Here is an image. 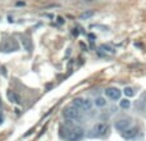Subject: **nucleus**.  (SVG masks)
<instances>
[{"label":"nucleus","mask_w":146,"mask_h":141,"mask_svg":"<svg viewBox=\"0 0 146 141\" xmlns=\"http://www.w3.org/2000/svg\"><path fill=\"white\" fill-rule=\"evenodd\" d=\"M109 131H110V127H109V124L106 123H98L94 126L92 128V134H91V136L92 137H105L106 135L109 134Z\"/></svg>","instance_id":"f257e3e1"},{"label":"nucleus","mask_w":146,"mask_h":141,"mask_svg":"<svg viewBox=\"0 0 146 141\" xmlns=\"http://www.w3.org/2000/svg\"><path fill=\"white\" fill-rule=\"evenodd\" d=\"M64 114V118L67 119V121H78V119L81 118V114H80V109H77L76 106H67L66 109H64L63 112Z\"/></svg>","instance_id":"f03ea898"},{"label":"nucleus","mask_w":146,"mask_h":141,"mask_svg":"<svg viewBox=\"0 0 146 141\" xmlns=\"http://www.w3.org/2000/svg\"><path fill=\"white\" fill-rule=\"evenodd\" d=\"M73 106H76V108L80 109V110L87 112V110H91V108H92V103H91V100H88V99L76 98L74 100H73Z\"/></svg>","instance_id":"7ed1b4c3"},{"label":"nucleus","mask_w":146,"mask_h":141,"mask_svg":"<svg viewBox=\"0 0 146 141\" xmlns=\"http://www.w3.org/2000/svg\"><path fill=\"white\" fill-rule=\"evenodd\" d=\"M85 136V130L81 128V127H74L69 131L68 136H67V140L68 141H80L82 137Z\"/></svg>","instance_id":"20e7f679"},{"label":"nucleus","mask_w":146,"mask_h":141,"mask_svg":"<svg viewBox=\"0 0 146 141\" xmlns=\"http://www.w3.org/2000/svg\"><path fill=\"white\" fill-rule=\"evenodd\" d=\"M131 123L132 119L128 118V117H124V118H119L118 121L115 122V128L118 130L119 132H124L128 128H131Z\"/></svg>","instance_id":"39448f33"},{"label":"nucleus","mask_w":146,"mask_h":141,"mask_svg":"<svg viewBox=\"0 0 146 141\" xmlns=\"http://www.w3.org/2000/svg\"><path fill=\"white\" fill-rule=\"evenodd\" d=\"M121 90L117 87H108L105 90V95L108 96L110 100H119L121 99Z\"/></svg>","instance_id":"423d86ee"},{"label":"nucleus","mask_w":146,"mask_h":141,"mask_svg":"<svg viewBox=\"0 0 146 141\" xmlns=\"http://www.w3.org/2000/svg\"><path fill=\"white\" fill-rule=\"evenodd\" d=\"M139 132H140V130L137 128V127H132V128H128L127 131L122 132V136L127 140H131V139H133V137H136L137 135H139Z\"/></svg>","instance_id":"0eeeda50"},{"label":"nucleus","mask_w":146,"mask_h":141,"mask_svg":"<svg viewBox=\"0 0 146 141\" xmlns=\"http://www.w3.org/2000/svg\"><path fill=\"white\" fill-rule=\"evenodd\" d=\"M7 98H8V100H9L10 103H13V104H19L21 103L19 95H18L17 92H14V91H12V90L7 91Z\"/></svg>","instance_id":"6e6552de"},{"label":"nucleus","mask_w":146,"mask_h":141,"mask_svg":"<svg viewBox=\"0 0 146 141\" xmlns=\"http://www.w3.org/2000/svg\"><path fill=\"white\" fill-rule=\"evenodd\" d=\"M95 105L99 106V108H103V106L106 105V100L104 98H96L95 100Z\"/></svg>","instance_id":"1a4fd4ad"},{"label":"nucleus","mask_w":146,"mask_h":141,"mask_svg":"<svg viewBox=\"0 0 146 141\" xmlns=\"http://www.w3.org/2000/svg\"><path fill=\"white\" fill-rule=\"evenodd\" d=\"M119 105H121V108H123V109H128L129 106H131V101L127 100V99H123V100H121Z\"/></svg>","instance_id":"9d476101"},{"label":"nucleus","mask_w":146,"mask_h":141,"mask_svg":"<svg viewBox=\"0 0 146 141\" xmlns=\"http://www.w3.org/2000/svg\"><path fill=\"white\" fill-rule=\"evenodd\" d=\"M123 92H124V95L128 96V98H131V96L135 95V91H133V88H132V87H126Z\"/></svg>","instance_id":"9b49d317"},{"label":"nucleus","mask_w":146,"mask_h":141,"mask_svg":"<svg viewBox=\"0 0 146 141\" xmlns=\"http://www.w3.org/2000/svg\"><path fill=\"white\" fill-rule=\"evenodd\" d=\"M100 49H101V50H105V51H108V53H114V49L111 48L110 45H106V44H104V45H101V46H100Z\"/></svg>","instance_id":"f8f14e48"},{"label":"nucleus","mask_w":146,"mask_h":141,"mask_svg":"<svg viewBox=\"0 0 146 141\" xmlns=\"http://www.w3.org/2000/svg\"><path fill=\"white\" fill-rule=\"evenodd\" d=\"M91 15H94V12H86V13H83V14H81L80 18L81 19H86V18L91 17Z\"/></svg>","instance_id":"ddd939ff"},{"label":"nucleus","mask_w":146,"mask_h":141,"mask_svg":"<svg viewBox=\"0 0 146 141\" xmlns=\"http://www.w3.org/2000/svg\"><path fill=\"white\" fill-rule=\"evenodd\" d=\"M1 122H3V119H1V117H0V123H1Z\"/></svg>","instance_id":"4468645a"},{"label":"nucleus","mask_w":146,"mask_h":141,"mask_svg":"<svg viewBox=\"0 0 146 141\" xmlns=\"http://www.w3.org/2000/svg\"><path fill=\"white\" fill-rule=\"evenodd\" d=\"M0 106H1V99H0Z\"/></svg>","instance_id":"2eb2a0df"}]
</instances>
